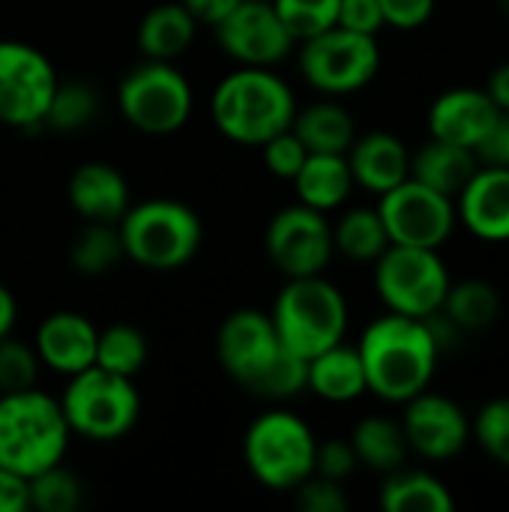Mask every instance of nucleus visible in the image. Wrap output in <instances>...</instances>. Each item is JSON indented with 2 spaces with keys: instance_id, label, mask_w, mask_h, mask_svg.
Wrapping results in <instances>:
<instances>
[{
  "instance_id": "obj_42",
  "label": "nucleus",
  "mask_w": 509,
  "mask_h": 512,
  "mask_svg": "<svg viewBox=\"0 0 509 512\" xmlns=\"http://www.w3.org/2000/svg\"><path fill=\"white\" fill-rule=\"evenodd\" d=\"M378 3L384 15V27H396V30H417L435 12V0H378Z\"/></svg>"
},
{
  "instance_id": "obj_24",
  "label": "nucleus",
  "mask_w": 509,
  "mask_h": 512,
  "mask_svg": "<svg viewBox=\"0 0 509 512\" xmlns=\"http://www.w3.org/2000/svg\"><path fill=\"white\" fill-rule=\"evenodd\" d=\"M477 168H480V159L474 150L441 141V138H429L420 150L411 153V177L453 201L465 189V183L474 177Z\"/></svg>"
},
{
  "instance_id": "obj_43",
  "label": "nucleus",
  "mask_w": 509,
  "mask_h": 512,
  "mask_svg": "<svg viewBox=\"0 0 509 512\" xmlns=\"http://www.w3.org/2000/svg\"><path fill=\"white\" fill-rule=\"evenodd\" d=\"M30 510V480L0 468V512H24Z\"/></svg>"
},
{
  "instance_id": "obj_13",
  "label": "nucleus",
  "mask_w": 509,
  "mask_h": 512,
  "mask_svg": "<svg viewBox=\"0 0 509 512\" xmlns=\"http://www.w3.org/2000/svg\"><path fill=\"white\" fill-rule=\"evenodd\" d=\"M378 213L384 219L390 243L417 249H441L459 222L456 201L423 186L414 177L384 192L378 201Z\"/></svg>"
},
{
  "instance_id": "obj_1",
  "label": "nucleus",
  "mask_w": 509,
  "mask_h": 512,
  "mask_svg": "<svg viewBox=\"0 0 509 512\" xmlns=\"http://www.w3.org/2000/svg\"><path fill=\"white\" fill-rule=\"evenodd\" d=\"M216 357L228 378L258 399L285 402L306 390V360L282 345L267 312H231L219 324Z\"/></svg>"
},
{
  "instance_id": "obj_41",
  "label": "nucleus",
  "mask_w": 509,
  "mask_h": 512,
  "mask_svg": "<svg viewBox=\"0 0 509 512\" xmlns=\"http://www.w3.org/2000/svg\"><path fill=\"white\" fill-rule=\"evenodd\" d=\"M336 24L354 33H366V36H378L384 27V15H381V3L378 0H339V15Z\"/></svg>"
},
{
  "instance_id": "obj_47",
  "label": "nucleus",
  "mask_w": 509,
  "mask_h": 512,
  "mask_svg": "<svg viewBox=\"0 0 509 512\" xmlns=\"http://www.w3.org/2000/svg\"><path fill=\"white\" fill-rule=\"evenodd\" d=\"M15 315H18V306H15L12 291L0 285V339L12 333V327H15Z\"/></svg>"
},
{
  "instance_id": "obj_20",
  "label": "nucleus",
  "mask_w": 509,
  "mask_h": 512,
  "mask_svg": "<svg viewBox=\"0 0 509 512\" xmlns=\"http://www.w3.org/2000/svg\"><path fill=\"white\" fill-rule=\"evenodd\" d=\"M345 159H348L354 186H363L366 192H375V195H384L411 177V150L405 147L399 135L387 129L357 135Z\"/></svg>"
},
{
  "instance_id": "obj_10",
  "label": "nucleus",
  "mask_w": 509,
  "mask_h": 512,
  "mask_svg": "<svg viewBox=\"0 0 509 512\" xmlns=\"http://www.w3.org/2000/svg\"><path fill=\"white\" fill-rule=\"evenodd\" d=\"M297 63L303 81L318 93L348 96L372 84L381 69V48L375 36L333 24L330 30L300 42Z\"/></svg>"
},
{
  "instance_id": "obj_39",
  "label": "nucleus",
  "mask_w": 509,
  "mask_h": 512,
  "mask_svg": "<svg viewBox=\"0 0 509 512\" xmlns=\"http://www.w3.org/2000/svg\"><path fill=\"white\" fill-rule=\"evenodd\" d=\"M297 507L303 512H348V495L342 483L327 480V477H306L297 489Z\"/></svg>"
},
{
  "instance_id": "obj_44",
  "label": "nucleus",
  "mask_w": 509,
  "mask_h": 512,
  "mask_svg": "<svg viewBox=\"0 0 509 512\" xmlns=\"http://www.w3.org/2000/svg\"><path fill=\"white\" fill-rule=\"evenodd\" d=\"M477 159L483 165H507L509 168V111L501 114L489 138L477 147Z\"/></svg>"
},
{
  "instance_id": "obj_3",
  "label": "nucleus",
  "mask_w": 509,
  "mask_h": 512,
  "mask_svg": "<svg viewBox=\"0 0 509 512\" xmlns=\"http://www.w3.org/2000/svg\"><path fill=\"white\" fill-rule=\"evenodd\" d=\"M294 114V90L267 66H237L210 96L213 126L246 147H261L273 135L291 129Z\"/></svg>"
},
{
  "instance_id": "obj_25",
  "label": "nucleus",
  "mask_w": 509,
  "mask_h": 512,
  "mask_svg": "<svg viewBox=\"0 0 509 512\" xmlns=\"http://www.w3.org/2000/svg\"><path fill=\"white\" fill-rule=\"evenodd\" d=\"M291 183L297 189L300 204L321 213L342 207L354 189V177L345 153H309Z\"/></svg>"
},
{
  "instance_id": "obj_4",
  "label": "nucleus",
  "mask_w": 509,
  "mask_h": 512,
  "mask_svg": "<svg viewBox=\"0 0 509 512\" xmlns=\"http://www.w3.org/2000/svg\"><path fill=\"white\" fill-rule=\"evenodd\" d=\"M69 438L63 408L48 393L36 387L0 393V468L30 480L63 462Z\"/></svg>"
},
{
  "instance_id": "obj_40",
  "label": "nucleus",
  "mask_w": 509,
  "mask_h": 512,
  "mask_svg": "<svg viewBox=\"0 0 509 512\" xmlns=\"http://www.w3.org/2000/svg\"><path fill=\"white\" fill-rule=\"evenodd\" d=\"M357 468H360V462H357V453L348 438L318 441V447H315V474L318 477L345 483Z\"/></svg>"
},
{
  "instance_id": "obj_18",
  "label": "nucleus",
  "mask_w": 509,
  "mask_h": 512,
  "mask_svg": "<svg viewBox=\"0 0 509 512\" xmlns=\"http://www.w3.org/2000/svg\"><path fill=\"white\" fill-rule=\"evenodd\" d=\"M459 222L486 243L509 240V168L483 165L456 195Z\"/></svg>"
},
{
  "instance_id": "obj_22",
  "label": "nucleus",
  "mask_w": 509,
  "mask_h": 512,
  "mask_svg": "<svg viewBox=\"0 0 509 512\" xmlns=\"http://www.w3.org/2000/svg\"><path fill=\"white\" fill-rule=\"evenodd\" d=\"M306 390H312L318 399L333 405H348L357 402L363 393H369L357 345L339 342L306 360Z\"/></svg>"
},
{
  "instance_id": "obj_28",
  "label": "nucleus",
  "mask_w": 509,
  "mask_h": 512,
  "mask_svg": "<svg viewBox=\"0 0 509 512\" xmlns=\"http://www.w3.org/2000/svg\"><path fill=\"white\" fill-rule=\"evenodd\" d=\"M378 504L384 512H453L456 501L450 489L426 471H393L384 474V486L378 492Z\"/></svg>"
},
{
  "instance_id": "obj_45",
  "label": "nucleus",
  "mask_w": 509,
  "mask_h": 512,
  "mask_svg": "<svg viewBox=\"0 0 509 512\" xmlns=\"http://www.w3.org/2000/svg\"><path fill=\"white\" fill-rule=\"evenodd\" d=\"M192 15H195V21L198 24H219L240 0H180Z\"/></svg>"
},
{
  "instance_id": "obj_6",
  "label": "nucleus",
  "mask_w": 509,
  "mask_h": 512,
  "mask_svg": "<svg viewBox=\"0 0 509 512\" xmlns=\"http://www.w3.org/2000/svg\"><path fill=\"white\" fill-rule=\"evenodd\" d=\"M270 321L288 351L303 360L345 342L348 333V303L345 294L318 276H297L285 279Z\"/></svg>"
},
{
  "instance_id": "obj_16",
  "label": "nucleus",
  "mask_w": 509,
  "mask_h": 512,
  "mask_svg": "<svg viewBox=\"0 0 509 512\" xmlns=\"http://www.w3.org/2000/svg\"><path fill=\"white\" fill-rule=\"evenodd\" d=\"M402 429L408 447L432 462H444L459 456L471 441V420L468 414L441 393H417L405 402Z\"/></svg>"
},
{
  "instance_id": "obj_12",
  "label": "nucleus",
  "mask_w": 509,
  "mask_h": 512,
  "mask_svg": "<svg viewBox=\"0 0 509 512\" xmlns=\"http://www.w3.org/2000/svg\"><path fill=\"white\" fill-rule=\"evenodd\" d=\"M51 60L15 39H0V123L15 129H39L57 87Z\"/></svg>"
},
{
  "instance_id": "obj_2",
  "label": "nucleus",
  "mask_w": 509,
  "mask_h": 512,
  "mask_svg": "<svg viewBox=\"0 0 509 512\" xmlns=\"http://www.w3.org/2000/svg\"><path fill=\"white\" fill-rule=\"evenodd\" d=\"M366 387L384 402L405 405L417 393L429 390L441 348L426 324V318H411L387 312L375 318L357 345Z\"/></svg>"
},
{
  "instance_id": "obj_36",
  "label": "nucleus",
  "mask_w": 509,
  "mask_h": 512,
  "mask_svg": "<svg viewBox=\"0 0 509 512\" xmlns=\"http://www.w3.org/2000/svg\"><path fill=\"white\" fill-rule=\"evenodd\" d=\"M39 369L42 363L33 342H21L12 333L0 339V393H18L36 387Z\"/></svg>"
},
{
  "instance_id": "obj_15",
  "label": "nucleus",
  "mask_w": 509,
  "mask_h": 512,
  "mask_svg": "<svg viewBox=\"0 0 509 512\" xmlns=\"http://www.w3.org/2000/svg\"><path fill=\"white\" fill-rule=\"evenodd\" d=\"M219 48L237 66H279L291 48L294 36L282 24L273 0H240L219 24H213Z\"/></svg>"
},
{
  "instance_id": "obj_21",
  "label": "nucleus",
  "mask_w": 509,
  "mask_h": 512,
  "mask_svg": "<svg viewBox=\"0 0 509 512\" xmlns=\"http://www.w3.org/2000/svg\"><path fill=\"white\" fill-rule=\"evenodd\" d=\"M66 198L84 222H120L132 204L126 177L108 162L78 165L66 183Z\"/></svg>"
},
{
  "instance_id": "obj_23",
  "label": "nucleus",
  "mask_w": 509,
  "mask_h": 512,
  "mask_svg": "<svg viewBox=\"0 0 509 512\" xmlns=\"http://www.w3.org/2000/svg\"><path fill=\"white\" fill-rule=\"evenodd\" d=\"M198 21L180 0H165L150 6L135 30L138 51L150 60H177L195 42Z\"/></svg>"
},
{
  "instance_id": "obj_29",
  "label": "nucleus",
  "mask_w": 509,
  "mask_h": 512,
  "mask_svg": "<svg viewBox=\"0 0 509 512\" xmlns=\"http://www.w3.org/2000/svg\"><path fill=\"white\" fill-rule=\"evenodd\" d=\"M441 312L468 336V333H486L501 318V294L486 279H465L450 282V291L444 297Z\"/></svg>"
},
{
  "instance_id": "obj_34",
  "label": "nucleus",
  "mask_w": 509,
  "mask_h": 512,
  "mask_svg": "<svg viewBox=\"0 0 509 512\" xmlns=\"http://www.w3.org/2000/svg\"><path fill=\"white\" fill-rule=\"evenodd\" d=\"M84 501L81 480L60 465L39 471L30 477V510L39 512H75Z\"/></svg>"
},
{
  "instance_id": "obj_33",
  "label": "nucleus",
  "mask_w": 509,
  "mask_h": 512,
  "mask_svg": "<svg viewBox=\"0 0 509 512\" xmlns=\"http://www.w3.org/2000/svg\"><path fill=\"white\" fill-rule=\"evenodd\" d=\"M96 117H99V96L87 81H57L42 126H48L57 135H72L87 129Z\"/></svg>"
},
{
  "instance_id": "obj_38",
  "label": "nucleus",
  "mask_w": 509,
  "mask_h": 512,
  "mask_svg": "<svg viewBox=\"0 0 509 512\" xmlns=\"http://www.w3.org/2000/svg\"><path fill=\"white\" fill-rule=\"evenodd\" d=\"M261 153H264L267 171L279 180H288V183L297 177V171L303 168V162L309 156L306 144L294 135V129H285V132L273 135L270 141H264Z\"/></svg>"
},
{
  "instance_id": "obj_30",
  "label": "nucleus",
  "mask_w": 509,
  "mask_h": 512,
  "mask_svg": "<svg viewBox=\"0 0 509 512\" xmlns=\"http://www.w3.org/2000/svg\"><path fill=\"white\" fill-rule=\"evenodd\" d=\"M390 246L378 207H354L333 225V249L351 261L375 264Z\"/></svg>"
},
{
  "instance_id": "obj_14",
  "label": "nucleus",
  "mask_w": 509,
  "mask_h": 512,
  "mask_svg": "<svg viewBox=\"0 0 509 512\" xmlns=\"http://www.w3.org/2000/svg\"><path fill=\"white\" fill-rule=\"evenodd\" d=\"M264 252L270 264L285 276H318L333 258V225L327 213L306 204L282 207L264 231Z\"/></svg>"
},
{
  "instance_id": "obj_9",
  "label": "nucleus",
  "mask_w": 509,
  "mask_h": 512,
  "mask_svg": "<svg viewBox=\"0 0 509 512\" xmlns=\"http://www.w3.org/2000/svg\"><path fill=\"white\" fill-rule=\"evenodd\" d=\"M117 108L141 135H174L192 114V84L171 60L144 57L120 78Z\"/></svg>"
},
{
  "instance_id": "obj_11",
  "label": "nucleus",
  "mask_w": 509,
  "mask_h": 512,
  "mask_svg": "<svg viewBox=\"0 0 509 512\" xmlns=\"http://www.w3.org/2000/svg\"><path fill=\"white\" fill-rule=\"evenodd\" d=\"M450 270L438 249L396 246L375 261V291L390 312L429 318L444 306L450 291Z\"/></svg>"
},
{
  "instance_id": "obj_32",
  "label": "nucleus",
  "mask_w": 509,
  "mask_h": 512,
  "mask_svg": "<svg viewBox=\"0 0 509 512\" xmlns=\"http://www.w3.org/2000/svg\"><path fill=\"white\" fill-rule=\"evenodd\" d=\"M147 357H150V342L135 324L117 321L99 330V342H96L99 369H108L123 378H135L147 366Z\"/></svg>"
},
{
  "instance_id": "obj_5",
  "label": "nucleus",
  "mask_w": 509,
  "mask_h": 512,
  "mask_svg": "<svg viewBox=\"0 0 509 512\" xmlns=\"http://www.w3.org/2000/svg\"><path fill=\"white\" fill-rule=\"evenodd\" d=\"M117 228L126 258L156 273L186 267L204 240L201 216L177 198H147L129 204Z\"/></svg>"
},
{
  "instance_id": "obj_26",
  "label": "nucleus",
  "mask_w": 509,
  "mask_h": 512,
  "mask_svg": "<svg viewBox=\"0 0 509 512\" xmlns=\"http://www.w3.org/2000/svg\"><path fill=\"white\" fill-rule=\"evenodd\" d=\"M291 129L309 153H348V147L357 138V123L351 111L333 99L297 108Z\"/></svg>"
},
{
  "instance_id": "obj_7",
  "label": "nucleus",
  "mask_w": 509,
  "mask_h": 512,
  "mask_svg": "<svg viewBox=\"0 0 509 512\" xmlns=\"http://www.w3.org/2000/svg\"><path fill=\"white\" fill-rule=\"evenodd\" d=\"M318 438L303 417L285 408L258 414L243 438V459L249 474L273 492H294L315 474Z\"/></svg>"
},
{
  "instance_id": "obj_37",
  "label": "nucleus",
  "mask_w": 509,
  "mask_h": 512,
  "mask_svg": "<svg viewBox=\"0 0 509 512\" xmlns=\"http://www.w3.org/2000/svg\"><path fill=\"white\" fill-rule=\"evenodd\" d=\"M471 435L489 459L509 468V399L486 402L471 423Z\"/></svg>"
},
{
  "instance_id": "obj_35",
  "label": "nucleus",
  "mask_w": 509,
  "mask_h": 512,
  "mask_svg": "<svg viewBox=\"0 0 509 512\" xmlns=\"http://www.w3.org/2000/svg\"><path fill=\"white\" fill-rule=\"evenodd\" d=\"M273 6L294 42L330 30L339 15V0H273Z\"/></svg>"
},
{
  "instance_id": "obj_48",
  "label": "nucleus",
  "mask_w": 509,
  "mask_h": 512,
  "mask_svg": "<svg viewBox=\"0 0 509 512\" xmlns=\"http://www.w3.org/2000/svg\"><path fill=\"white\" fill-rule=\"evenodd\" d=\"M501 12L509 18V0H501Z\"/></svg>"
},
{
  "instance_id": "obj_17",
  "label": "nucleus",
  "mask_w": 509,
  "mask_h": 512,
  "mask_svg": "<svg viewBox=\"0 0 509 512\" xmlns=\"http://www.w3.org/2000/svg\"><path fill=\"white\" fill-rule=\"evenodd\" d=\"M501 114L504 111L492 102V96L486 90L453 87L432 102L429 135L477 153V147L489 138V132L501 120Z\"/></svg>"
},
{
  "instance_id": "obj_46",
  "label": "nucleus",
  "mask_w": 509,
  "mask_h": 512,
  "mask_svg": "<svg viewBox=\"0 0 509 512\" xmlns=\"http://www.w3.org/2000/svg\"><path fill=\"white\" fill-rule=\"evenodd\" d=\"M486 93H489V96H492V102L507 114L509 111V60L492 69L489 84H486Z\"/></svg>"
},
{
  "instance_id": "obj_19",
  "label": "nucleus",
  "mask_w": 509,
  "mask_h": 512,
  "mask_svg": "<svg viewBox=\"0 0 509 512\" xmlns=\"http://www.w3.org/2000/svg\"><path fill=\"white\" fill-rule=\"evenodd\" d=\"M96 342V324L78 312H51L48 318H42L33 336L39 363L66 378L96 363Z\"/></svg>"
},
{
  "instance_id": "obj_31",
  "label": "nucleus",
  "mask_w": 509,
  "mask_h": 512,
  "mask_svg": "<svg viewBox=\"0 0 509 512\" xmlns=\"http://www.w3.org/2000/svg\"><path fill=\"white\" fill-rule=\"evenodd\" d=\"M123 258L126 252L117 222H84V228L69 243V264L87 279L111 273Z\"/></svg>"
},
{
  "instance_id": "obj_8",
  "label": "nucleus",
  "mask_w": 509,
  "mask_h": 512,
  "mask_svg": "<svg viewBox=\"0 0 509 512\" xmlns=\"http://www.w3.org/2000/svg\"><path fill=\"white\" fill-rule=\"evenodd\" d=\"M72 435L87 441H120L141 417V396L135 378L114 375L96 363L78 375H69L63 396L57 399Z\"/></svg>"
},
{
  "instance_id": "obj_27",
  "label": "nucleus",
  "mask_w": 509,
  "mask_h": 512,
  "mask_svg": "<svg viewBox=\"0 0 509 512\" xmlns=\"http://www.w3.org/2000/svg\"><path fill=\"white\" fill-rule=\"evenodd\" d=\"M348 441L357 453V462L378 474H393V471L405 468L408 453H411L402 423H396L384 414L363 417L354 426Z\"/></svg>"
}]
</instances>
